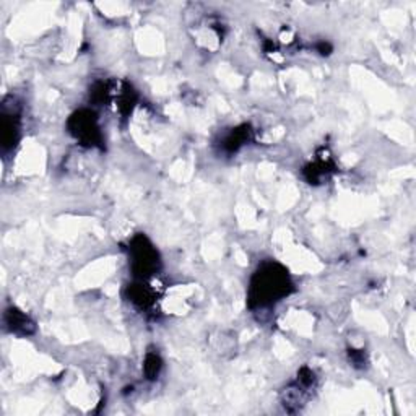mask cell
Wrapping results in <instances>:
<instances>
[{
    "instance_id": "obj_2",
    "label": "cell",
    "mask_w": 416,
    "mask_h": 416,
    "mask_svg": "<svg viewBox=\"0 0 416 416\" xmlns=\"http://www.w3.org/2000/svg\"><path fill=\"white\" fill-rule=\"evenodd\" d=\"M130 265L137 278L145 280L158 272L159 255L152 242L143 234H139L130 242Z\"/></svg>"
},
{
    "instance_id": "obj_6",
    "label": "cell",
    "mask_w": 416,
    "mask_h": 416,
    "mask_svg": "<svg viewBox=\"0 0 416 416\" xmlns=\"http://www.w3.org/2000/svg\"><path fill=\"white\" fill-rule=\"evenodd\" d=\"M251 135H252V130L249 129V126H241L238 127V129H234L231 134H229L227 139H224L223 141V147L227 152L233 153V152H238L239 148L242 147V145L247 143V141L251 140Z\"/></svg>"
},
{
    "instance_id": "obj_8",
    "label": "cell",
    "mask_w": 416,
    "mask_h": 416,
    "mask_svg": "<svg viewBox=\"0 0 416 416\" xmlns=\"http://www.w3.org/2000/svg\"><path fill=\"white\" fill-rule=\"evenodd\" d=\"M137 101L135 91L132 90L130 85H126L122 90L121 98H119V111H121V114L124 117H127L132 113V109H134Z\"/></svg>"
},
{
    "instance_id": "obj_5",
    "label": "cell",
    "mask_w": 416,
    "mask_h": 416,
    "mask_svg": "<svg viewBox=\"0 0 416 416\" xmlns=\"http://www.w3.org/2000/svg\"><path fill=\"white\" fill-rule=\"evenodd\" d=\"M5 324L8 330L16 335H31L34 332V324L30 321V317L15 308L5 311Z\"/></svg>"
},
{
    "instance_id": "obj_3",
    "label": "cell",
    "mask_w": 416,
    "mask_h": 416,
    "mask_svg": "<svg viewBox=\"0 0 416 416\" xmlns=\"http://www.w3.org/2000/svg\"><path fill=\"white\" fill-rule=\"evenodd\" d=\"M69 129L75 139L88 147H100L103 143L98 117L90 109H80L69 119Z\"/></svg>"
},
{
    "instance_id": "obj_1",
    "label": "cell",
    "mask_w": 416,
    "mask_h": 416,
    "mask_svg": "<svg viewBox=\"0 0 416 416\" xmlns=\"http://www.w3.org/2000/svg\"><path fill=\"white\" fill-rule=\"evenodd\" d=\"M293 290L288 272L277 262H267L254 273L249 288V308H267Z\"/></svg>"
},
{
    "instance_id": "obj_9",
    "label": "cell",
    "mask_w": 416,
    "mask_h": 416,
    "mask_svg": "<svg viewBox=\"0 0 416 416\" xmlns=\"http://www.w3.org/2000/svg\"><path fill=\"white\" fill-rule=\"evenodd\" d=\"M161 367H163V361L161 358H159V355H157V353H148L147 358H145V365H143V371L147 379L150 380L157 379Z\"/></svg>"
},
{
    "instance_id": "obj_4",
    "label": "cell",
    "mask_w": 416,
    "mask_h": 416,
    "mask_svg": "<svg viewBox=\"0 0 416 416\" xmlns=\"http://www.w3.org/2000/svg\"><path fill=\"white\" fill-rule=\"evenodd\" d=\"M20 139V117L13 111H3L2 114V147L13 148Z\"/></svg>"
},
{
    "instance_id": "obj_7",
    "label": "cell",
    "mask_w": 416,
    "mask_h": 416,
    "mask_svg": "<svg viewBox=\"0 0 416 416\" xmlns=\"http://www.w3.org/2000/svg\"><path fill=\"white\" fill-rule=\"evenodd\" d=\"M129 298L132 303L140 309H148L154 301L153 291L150 290L147 285H141V283H139V285H132L129 288Z\"/></svg>"
}]
</instances>
